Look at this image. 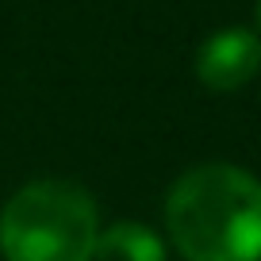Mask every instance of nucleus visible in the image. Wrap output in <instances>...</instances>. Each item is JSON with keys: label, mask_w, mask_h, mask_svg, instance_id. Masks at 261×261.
Returning <instances> with one entry per match:
<instances>
[{"label": "nucleus", "mask_w": 261, "mask_h": 261, "mask_svg": "<svg viewBox=\"0 0 261 261\" xmlns=\"http://www.w3.org/2000/svg\"><path fill=\"white\" fill-rule=\"evenodd\" d=\"M165 230L185 261H261V180L227 162L177 177Z\"/></svg>", "instance_id": "1"}, {"label": "nucleus", "mask_w": 261, "mask_h": 261, "mask_svg": "<svg viewBox=\"0 0 261 261\" xmlns=\"http://www.w3.org/2000/svg\"><path fill=\"white\" fill-rule=\"evenodd\" d=\"M96 204L73 180H31L0 212L4 261H92Z\"/></svg>", "instance_id": "2"}, {"label": "nucleus", "mask_w": 261, "mask_h": 261, "mask_svg": "<svg viewBox=\"0 0 261 261\" xmlns=\"http://www.w3.org/2000/svg\"><path fill=\"white\" fill-rule=\"evenodd\" d=\"M261 69V39L250 27H223L207 35L196 54V77L212 92H234Z\"/></svg>", "instance_id": "3"}, {"label": "nucleus", "mask_w": 261, "mask_h": 261, "mask_svg": "<svg viewBox=\"0 0 261 261\" xmlns=\"http://www.w3.org/2000/svg\"><path fill=\"white\" fill-rule=\"evenodd\" d=\"M92 261H165V242L146 223H112L96 234Z\"/></svg>", "instance_id": "4"}, {"label": "nucleus", "mask_w": 261, "mask_h": 261, "mask_svg": "<svg viewBox=\"0 0 261 261\" xmlns=\"http://www.w3.org/2000/svg\"><path fill=\"white\" fill-rule=\"evenodd\" d=\"M257 27H261V0H257Z\"/></svg>", "instance_id": "5"}]
</instances>
